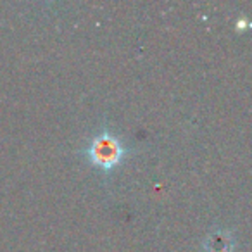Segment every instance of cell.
Returning a JSON list of instances; mask_svg holds the SVG:
<instances>
[{
    "label": "cell",
    "instance_id": "obj_1",
    "mask_svg": "<svg viewBox=\"0 0 252 252\" xmlns=\"http://www.w3.org/2000/svg\"><path fill=\"white\" fill-rule=\"evenodd\" d=\"M83 154L85 159L98 171L111 173L125 161V158L128 156V147L121 138H118L109 130L107 126H102V130L90 138Z\"/></svg>",
    "mask_w": 252,
    "mask_h": 252
},
{
    "label": "cell",
    "instance_id": "obj_2",
    "mask_svg": "<svg viewBox=\"0 0 252 252\" xmlns=\"http://www.w3.org/2000/svg\"><path fill=\"white\" fill-rule=\"evenodd\" d=\"M235 238L224 228H214L204 240V252H233Z\"/></svg>",
    "mask_w": 252,
    "mask_h": 252
}]
</instances>
